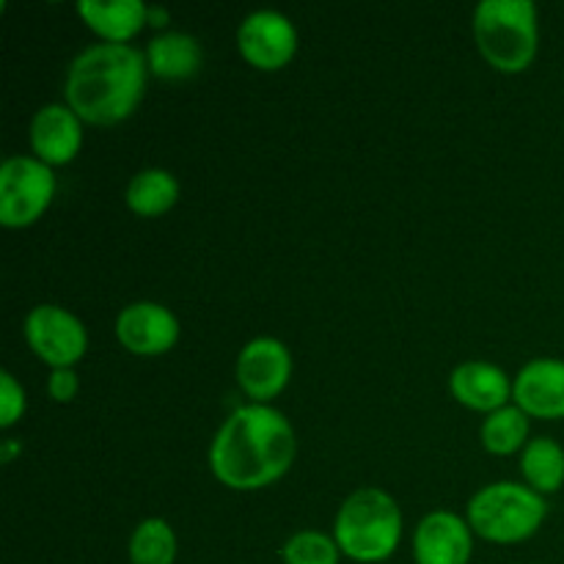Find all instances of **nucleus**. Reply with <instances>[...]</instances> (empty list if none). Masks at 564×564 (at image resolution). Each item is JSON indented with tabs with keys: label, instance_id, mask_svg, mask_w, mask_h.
I'll return each instance as SVG.
<instances>
[{
	"label": "nucleus",
	"instance_id": "19",
	"mask_svg": "<svg viewBox=\"0 0 564 564\" xmlns=\"http://www.w3.org/2000/svg\"><path fill=\"white\" fill-rule=\"evenodd\" d=\"M529 430H532V419L518 405H505L485 416L482 427H479V441H482L485 452L507 457L523 452V446L529 444Z\"/></svg>",
	"mask_w": 564,
	"mask_h": 564
},
{
	"label": "nucleus",
	"instance_id": "11",
	"mask_svg": "<svg viewBox=\"0 0 564 564\" xmlns=\"http://www.w3.org/2000/svg\"><path fill=\"white\" fill-rule=\"evenodd\" d=\"M474 529L452 510H435L419 521L413 532L416 564H468L474 556Z\"/></svg>",
	"mask_w": 564,
	"mask_h": 564
},
{
	"label": "nucleus",
	"instance_id": "10",
	"mask_svg": "<svg viewBox=\"0 0 564 564\" xmlns=\"http://www.w3.org/2000/svg\"><path fill=\"white\" fill-rule=\"evenodd\" d=\"M182 325L169 306L154 301L130 303L116 317V339L127 352L141 358L165 356L180 341Z\"/></svg>",
	"mask_w": 564,
	"mask_h": 564
},
{
	"label": "nucleus",
	"instance_id": "22",
	"mask_svg": "<svg viewBox=\"0 0 564 564\" xmlns=\"http://www.w3.org/2000/svg\"><path fill=\"white\" fill-rule=\"evenodd\" d=\"M25 389H22V383L9 372V369H3V372H0V427H14V424L25 416Z\"/></svg>",
	"mask_w": 564,
	"mask_h": 564
},
{
	"label": "nucleus",
	"instance_id": "16",
	"mask_svg": "<svg viewBox=\"0 0 564 564\" xmlns=\"http://www.w3.org/2000/svg\"><path fill=\"white\" fill-rule=\"evenodd\" d=\"M149 75L160 80H191L204 64V50L193 33L165 31L158 33L143 50Z\"/></svg>",
	"mask_w": 564,
	"mask_h": 564
},
{
	"label": "nucleus",
	"instance_id": "2",
	"mask_svg": "<svg viewBox=\"0 0 564 564\" xmlns=\"http://www.w3.org/2000/svg\"><path fill=\"white\" fill-rule=\"evenodd\" d=\"M149 66L132 44H88L75 55L64 83L66 105L86 124L113 127L130 119L147 94Z\"/></svg>",
	"mask_w": 564,
	"mask_h": 564
},
{
	"label": "nucleus",
	"instance_id": "7",
	"mask_svg": "<svg viewBox=\"0 0 564 564\" xmlns=\"http://www.w3.org/2000/svg\"><path fill=\"white\" fill-rule=\"evenodd\" d=\"M28 347L50 369H75L88 352V330L77 314L58 303H39L22 323Z\"/></svg>",
	"mask_w": 564,
	"mask_h": 564
},
{
	"label": "nucleus",
	"instance_id": "23",
	"mask_svg": "<svg viewBox=\"0 0 564 564\" xmlns=\"http://www.w3.org/2000/svg\"><path fill=\"white\" fill-rule=\"evenodd\" d=\"M80 391V378H77L75 369H53L47 378V394L53 397V402L66 405L72 402Z\"/></svg>",
	"mask_w": 564,
	"mask_h": 564
},
{
	"label": "nucleus",
	"instance_id": "8",
	"mask_svg": "<svg viewBox=\"0 0 564 564\" xmlns=\"http://www.w3.org/2000/svg\"><path fill=\"white\" fill-rule=\"evenodd\" d=\"M297 28L275 9H257L237 28V50L259 72H279L297 53Z\"/></svg>",
	"mask_w": 564,
	"mask_h": 564
},
{
	"label": "nucleus",
	"instance_id": "21",
	"mask_svg": "<svg viewBox=\"0 0 564 564\" xmlns=\"http://www.w3.org/2000/svg\"><path fill=\"white\" fill-rule=\"evenodd\" d=\"M281 562L284 564H339L341 551L334 534L319 529H301L281 545Z\"/></svg>",
	"mask_w": 564,
	"mask_h": 564
},
{
	"label": "nucleus",
	"instance_id": "25",
	"mask_svg": "<svg viewBox=\"0 0 564 564\" xmlns=\"http://www.w3.org/2000/svg\"><path fill=\"white\" fill-rule=\"evenodd\" d=\"M149 22H152V25H158V28H163V25H169V22H171V14L165 9H160V6H154V9H149Z\"/></svg>",
	"mask_w": 564,
	"mask_h": 564
},
{
	"label": "nucleus",
	"instance_id": "6",
	"mask_svg": "<svg viewBox=\"0 0 564 564\" xmlns=\"http://www.w3.org/2000/svg\"><path fill=\"white\" fill-rule=\"evenodd\" d=\"M58 182L53 169L33 154H11L0 165V226L28 229L53 204Z\"/></svg>",
	"mask_w": 564,
	"mask_h": 564
},
{
	"label": "nucleus",
	"instance_id": "1",
	"mask_svg": "<svg viewBox=\"0 0 564 564\" xmlns=\"http://www.w3.org/2000/svg\"><path fill=\"white\" fill-rule=\"evenodd\" d=\"M297 455L295 427L273 405H240L209 444V471L224 488L253 494L286 477Z\"/></svg>",
	"mask_w": 564,
	"mask_h": 564
},
{
	"label": "nucleus",
	"instance_id": "24",
	"mask_svg": "<svg viewBox=\"0 0 564 564\" xmlns=\"http://www.w3.org/2000/svg\"><path fill=\"white\" fill-rule=\"evenodd\" d=\"M17 452H22V446L17 444L14 438L3 441V446H0V463H11V460H14Z\"/></svg>",
	"mask_w": 564,
	"mask_h": 564
},
{
	"label": "nucleus",
	"instance_id": "4",
	"mask_svg": "<svg viewBox=\"0 0 564 564\" xmlns=\"http://www.w3.org/2000/svg\"><path fill=\"white\" fill-rule=\"evenodd\" d=\"M479 55L505 75H521L540 50L538 6L532 0H482L474 9Z\"/></svg>",
	"mask_w": 564,
	"mask_h": 564
},
{
	"label": "nucleus",
	"instance_id": "3",
	"mask_svg": "<svg viewBox=\"0 0 564 564\" xmlns=\"http://www.w3.org/2000/svg\"><path fill=\"white\" fill-rule=\"evenodd\" d=\"M402 529V510L389 490L358 488L341 501L330 534L341 556L358 564H380L397 554Z\"/></svg>",
	"mask_w": 564,
	"mask_h": 564
},
{
	"label": "nucleus",
	"instance_id": "9",
	"mask_svg": "<svg viewBox=\"0 0 564 564\" xmlns=\"http://www.w3.org/2000/svg\"><path fill=\"white\" fill-rule=\"evenodd\" d=\"M237 386L257 405H270L292 380V352L275 336H257L237 356Z\"/></svg>",
	"mask_w": 564,
	"mask_h": 564
},
{
	"label": "nucleus",
	"instance_id": "17",
	"mask_svg": "<svg viewBox=\"0 0 564 564\" xmlns=\"http://www.w3.org/2000/svg\"><path fill=\"white\" fill-rule=\"evenodd\" d=\"M180 202V180L169 169H143L130 180L124 204L141 218H160Z\"/></svg>",
	"mask_w": 564,
	"mask_h": 564
},
{
	"label": "nucleus",
	"instance_id": "12",
	"mask_svg": "<svg viewBox=\"0 0 564 564\" xmlns=\"http://www.w3.org/2000/svg\"><path fill=\"white\" fill-rule=\"evenodd\" d=\"M512 400L529 419L560 422L564 419V361L532 358L512 378Z\"/></svg>",
	"mask_w": 564,
	"mask_h": 564
},
{
	"label": "nucleus",
	"instance_id": "18",
	"mask_svg": "<svg viewBox=\"0 0 564 564\" xmlns=\"http://www.w3.org/2000/svg\"><path fill=\"white\" fill-rule=\"evenodd\" d=\"M523 482L540 496L560 494L564 488V449L560 441L540 435L532 438L521 452Z\"/></svg>",
	"mask_w": 564,
	"mask_h": 564
},
{
	"label": "nucleus",
	"instance_id": "13",
	"mask_svg": "<svg viewBox=\"0 0 564 564\" xmlns=\"http://www.w3.org/2000/svg\"><path fill=\"white\" fill-rule=\"evenodd\" d=\"M83 124L86 121L66 102L42 105L31 121L33 158L47 163L50 169L72 163L83 149Z\"/></svg>",
	"mask_w": 564,
	"mask_h": 564
},
{
	"label": "nucleus",
	"instance_id": "14",
	"mask_svg": "<svg viewBox=\"0 0 564 564\" xmlns=\"http://www.w3.org/2000/svg\"><path fill=\"white\" fill-rule=\"evenodd\" d=\"M449 391L468 411H477L488 416V413L510 405L512 380L499 364L463 361L452 369Z\"/></svg>",
	"mask_w": 564,
	"mask_h": 564
},
{
	"label": "nucleus",
	"instance_id": "15",
	"mask_svg": "<svg viewBox=\"0 0 564 564\" xmlns=\"http://www.w3.org/2000/svg\"><path fill=\"white\" fill-rule=\"evenodd\" d=\"M80 20L108 44H130L149 22L143 0H80Z\"/></svg>",
	"mask_w": 564,
	"mask_h": 564
},
{
	"label": "nucleus",
	"instance_id": "5",
	"mask_svg": "<svg viewBox=\"0 0 564 564\" xmlns=\"http://www.w3.org/2000/svg\"><path fill=\"white\" fill-rule=\"evenodd\" d=\"M549 518V501L527 482H494L471 496L466 521L474 534L496 545L532 540Z\"/></svg>",
	"mask_w": 564,
	"mask_h": 564
},
{
	"label": "nucleus",
	"instance_id": "20",
	"mask_svg": "<svg viewBox=\"0 0 564 564\" xmlns=\"http://www.w3.org/2000/svg\"><path fill=\"white\" fill-rule=\"evenodd\" d=\"M180 554V540L165 518H147L138 523L127 543L130 564H174Z\"/></svg>",
	"mask_w": 564,
	"mask_h": 564
}]
</instances>
